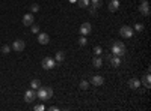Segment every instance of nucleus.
Instances as JSON below:
<instances>
[{
  "label": "nucleus",
  "instance_id": "obj_1",
  "mask_svg": "<svg viewBox=\"0 0 151 111\" xmlns=\"http://www.w3.org/2000/svg\"><path fill=\"white\" fill-rule=\"evenodd\" d=\"M36 98L40 101H47L50 99V98L53 96V89L52 87H40V89H36Z\"/></svg>",
  "mask_w": 151,
  "mask_h": 111
},
{
  "label": "nucleus",
  "instance_id": "obj_2",
  "mask_svg": "<svg viewBox=\"0 0 151 111\" xmlns=\"http://www.w3.org/2000/svg\"><path fill=\"white\" fill-rule=\"evenodd\" d=\"M112 54L122 57V56L125 54V45H124L121 41H115V42L112 44Z\"/></svg>",
  "mask_w": 151,
  "mask_h": 111
},
{
  "label": "nucleus",
  "instance_id": "obj_3",
  "mask_svg": "<svg viewBox=\"0 0 151 111\" xmlns=\"http://www.w3.org/2000/svg\"><path fill=\"white\" fill-rule=\"evenodd\" d=\"M119 35L122 36L124 39H130V38H133L134 30H133V27H130V26H122V27L119 29Z\"/></svg>",
  "mask_w": 151,
  "mask_h": 111
},
{
  "label": "nucleus",
  "instance_id": "obj_4",
  "mask_svg": "<svg viewBox=\"0 0 151 111\" xmlns=\"http://www.w3.org/2000/svg\"><path fill=\"white\" fill-rule=\"evenodd\" d=\"M41 65H42V68H44V69H47V71H48V69H53L58 63H56V60H55V59H52V57H44V59H42V62H41Z\"/></svg>",
  "mask_w": 151,
  "mask_h": 111
},
{
  "label": "nucleus",
  "instance_id": "obj_5",
  "mask_svg": "<svg viewBox=\"0 0 151 111\" xmlns=\"http://www.w3.org/2000/svg\"><path fill=\"white\" fill-rule=\"evenodd\" d=\"M11 48H12L15 53H21L24 48H26V44H24V41H21V39H17V41H14V44H12Z\"/></svg>",
  "mask_w": 151,
  "mask_h": 111
},
{
  "label": "nucleus",
  "instance_id": "obj_6",
  "mask_svg": "<svg viewBox=\"0 0 151 111\" xmlns=\"http://www.w3.org/2000/svg\"><path fill=\"white\" fill-rule=\"evenodd\" d=\"M139 12L144 15V17H150V14H151V11H150V5H148V0L147 2H142L141 5H139Z\"/></svg>",
  "mask_w": 151,
  "mask_h": 111
},
{
  "label": "nucleus",
  "instance_id": "obj_7",
  "mask_svg": "<svg viewBox=\"0 0 151 111\" xmlns=\"http://www.w3.org/2000/svg\"><path fill=\"white\" fill-rule=\"evenodd\" d=\"M35 98H36V93H35L33 89H30V90H27L26 93H24V101H26L27 104H32L35 101Z\"/></svg>",
  "mask_w": 151,
  "mask_h": 111
},
{
  "label": "nucleus",
  "instance_id": "obj_8",
  "mask_svg": "<svg viewBox=\"0 0 151 111\" xmlns=\"http://www.w3.org/2000/svg\"><path fill=\"white\" fill-rule=\"evenodd\" d=\"M79 32H80V35H89L92 32L91 23H83L82 26H80V29H79Z\"/></svg>",
  "mask_w": 151,
  "mask_h": 111
},
{
  "label": "nucleus",
  "instance_id": "obj_9",
  "mask_svg": "<svg viewBox=\"0 0 151 111\" xmlns=\"http://www.w3.org/2000/svg\"><path fill=\"white\" fill-rule=\"evenodd\" d=\"M141 80L139 78H132V80H129V87L130 89H133V90H137V89H141Z\"/></svg>",
  "mask_w": 151,
  "mask_h": 111
},
{
  "label": "nucleus",
  "instance_id": "obj_10",
  "mask_svg": "<svg viewBox=\"0 0 151 111\" xmlns=\"http://www.w3.org/2000/svg\"><path fill=\"white\" fill-rule=\"evenodd\" d=\"M33 20H35L33 14H32V12H29V14H26V15L23 17V24L29 27V26H32V24H33Z\"/></svg>",
  "mask_w": 151,
  "mask_h": 111
},
{
  "label": "nucleus",
  "instance_id": "obj_11",
  "mask_svg": "<svg viewBox=\"0 0 151 111\" xmlns=\"http://www.w3.org/2000/svg\"><path fill=\"white\" fill-rule=\"evenodd\" d=\"M38 42H40L41 45H47L50 42V36L47 33H40L38 35Z\"/></svg>",
  "mask_w": 151,
  "mask_h": 111
},
{
  "label": "nucleus",
  "instance_id": "obj_12",
  "mask_svg": "<svg viewBox=\"0 0 151 111\" xmlns=\"http://www.w3.org/2000/svg\"><path fill=\"white\" fill-rule=\"evenodd\" d=\"M91 83L94 86H103L104 84V78L101 75H94V77H91Z\"/></svg>",
  "mask_w": 151,
  "mask_h": 111
},
{
  "label": "nucleus",
  "instance_id": "obj_13",
  "mask_svg": "<svg viewBox=\"0 0 151 111\" xmlns=\"http://www.w3.org/2000/svg\"><path fill=\"white\" fill-rule=\"evenodd\" d=\"M118 9H119V0H110L109 11H110V12H116Z\"/></svg>",
  "mask_w": 151,
  "mask_h": 111
},
{
  "label": "nucleus",
  "instance_id": "obj_14",
  "mask_svg": "<svg viewBox=\"0 0 151 111\" xmlns=\"http://www.w3.org/2000/svg\"><path fill=\"white\" fill-rule=\"evenodd\" d=\"M142 83H144V86L147 89H150V86H151V75H150V71L144 75V78H142Z\"/></svg>",
  "mask_w": 151,
  "mask_h": 111
},
{
  "label": "nucleus",
  "instance_id": "obj_15",
  "mask_svg": "<svg viewBox=\"0 0 151 111\" xmlns=\"http://www.w3.org/2000/svg\"><path fill=\"white\" fill-rule=\"evenodd\" d=\"M92 65H94V68H101L103 66V59L100 56H95L92 59Z\"/></svg>",
  "mask_w": 151,
  "mask_h": 111
},
{
  "label": "nucleus",
  "instance_id": "obj_16",
  "mask_svg": "<svg viewBox=\"0 0 151 111\" xmlns=\"http://www.w3.org/2000/svg\"><path fill=\"white\" fill-rule=\"evenodd\" d=\"M110 63H112V66H113V68H118V66L121 65V57H119V56H112Z\"/></svg>",
  "mask_w": 151,
  "mask_h": 111
},
{
  "label": "nucleus",
  "instance_id": "obj_17",
  "mask_svg": "<svg viewBox=\"0 0 151 111\" xmlns=\"http://www.w3.org/2000/svg\"><path fill=\"white\" fill-rule=\"evenodd\" d=\"M55 60H56V63H62V62L65 60V53L64 51H58L56 56H55Z\"/></svg>",
  "mask_w": 151,
  "mask_h": 111
},
{
  "label": "nucleus",
  "instance_id": "obj_18",
  "mask_svg": "<svg viewBox=\"0 0 151 111\" xmlns=\"http://www.w3.org/2000/svg\"><path fill=\"white\" fill-rule=\"evenodd\" d=\"M40 87H41V81L40 80H32L30 81V89L35 90V89H40Z\"/></svg>",
  "mask_w": 151,
  "mask_h": 111
},
{
  "label": "nucleus",
  "instance_id": "obj_19",
  "mask_svg": "<svg viewBox=\"0 0 151 111\" xmlns=\"http://www.w3.org/2000/svg\"><path fill=\"white\" fill-rule=\"evenodd\" d=\"M76 3H79L80 8H88V6L91 5V0H77Z\"/></svg>",
  "mask_w": 151,
  "mask_h": 111
},
{
  "label": "nucleus",
  "instance_id": "obj_20",
  "mask_svg": "<svg viewBox=\"0 0 151 111\" xmlns=\"http://www.w3.org/2000/svg\"><path fill=\"white\" fill-rule=\"evenodd\" d=\"M91 6H94L95 9L103 6V0H91Z\"/></svg>",
  "mask_w": 151,
  "mask_h": 111
},
{
  "label": "nucleus",
  "instance_id": "obj_21",
  "mask_svg": "<svg viewBox=\"0 0 151 111\" xmlns=\"http://www.w3.org/2000/svg\"><path fill=\"white\" fill-rule=\"evenodd\" d=\"M79 86H80V89H82V90H88V89H89V83H88L86 80H82Z\"/></svg>",
  "mask_w": 151,
  "mask_h": 111
},
{
  "label": "nucleus",
  "instance_id": "obj_22",
  "mask_svg": "<svg viewBox=\"0 0 151 111\" xmlns=\"http://www.w3.org/2000/svg\"><path fill=\"white\" fill-rule=\"evenodd\" d=\"M133 30H134V32H142V30H144V24H141V23H137V24H134V27H133Z\"/></svg>",
  "mask_w": 151,
  "mask_h": 111
},
{
  "label": "nucleus",
  "instance_id": "obj_23",
  "mask_svg": "<svg viewBox=\"0 0 151 111\" xmlns=\"http://www.w3.org/2000/svg\"><path fill=\"white\" fill-rule=\"evenodd\" d=\"M101 53H103V48L101 47H98V45L94 47V54L95 56H101Z\"/></svg>",
  "mask_w": 151,
  "mask_h": 111
},
{
  "label": "nucleus",
  "instance_id": "obj_24",
  "mask_svg": "<svg viewBox=\"0 0 151 111\" xmlns=\"http://www.w3.org/2000/svg\"><path fill=\"white\" fill-rule=\"evenodd\" d=\"M86 44H88V39H86L85 36L82 35V36H80V39H79V45H80V47H85Z\"/></svg>",
  "mask_w": 151,
  "mask_h": 111
},
{
  "label": "nucleus",
  "instance_id": "obj_25",
  "mask_svg": "<svg viewBox=\"0 0 151 111\" xmlns=\"http://www.w3.org/2000/svg\"><path fill=\"white\" fill-rule=\"evenodd\" d=\"M38 11H40V5H36V3L30 5V12L32 14H35V12H38Z\"/></svg>",
  "mask_w": 151,
  "mask_h": 111
},
{
  "label": "nucleus",
  "instance_id": "obj_26",
  "mask_svg": "<svg viewBox=\"0 0 151 111\" xmlns=\"http://www.w3.org/2000/svg\"><path fill=\"white\" fill-rule=\"evenodd\" d=\"M11 50H12V48H11L9 45H3V47H2V53H3V54H9Z\"/></svg>",
  "mask_w": 151,
  "mask_h": 111
},
{
  "label": "nucleus",
  "instance_id": "obj_27",
  "mask_svg": "<svg viewBox=\"0 0 151 111\" xmlns=\"http://www.w3.org/2000/svg\"><path fill=\"white\" fill-rule=\"evenodd\" d=\"M32 29V33H40V26H36V24H32V26H30Z\"/></svg>",
  "mask_w": 151,
  "mask_h": 111
},
{
  "label": "nucleus",
  "instance_id": "obj_28",
  "mask_svg": "<svg viewBox=\"0 0 151 111\" xmlns=\"http://www.w3.org/2000/svg\"><path fill=\"white\" fill-rule=\"evenodd\" d=\"M33 110H35V111H44V110H45V107L40 104V105H35V107H33Z\"/></svg>",
  "mask_w": 151,
  "mask_h": 111
},
{
  "label": "nucleus",
  "instance_id": "obj_29",
  "mask_svg": "<svg viewBox=\"0 0 151 111\" xmlns=\"http://www.w3.org/2000/svg\"><path fill=\"white\" fill-rule=\"evenodd\" d=\"M88 8H89V14L95 17V15H97V9H95L94 6H88Z\"/></svg>",
  "mask_w": 151,
  "mask_h": 111
},
{
  "label": "nucleus",
  "instance_id": "obj_30",
  "mask_svg": "<svg viewBox=\"0 0 151 111\" xmlns=\"http://www.w3.org/2000/svg\"><path fill=\"white\" fill-rule=\"evenodd\" d=\"M48 110H50V111H56V110H59V108H58V107H56V105H53V107H50V108H48Z\"/></svg>",
  "mask_w": 151,
  "mask_h": 111
},
{
  "label": "nucleus",
  "instance_id": "obj_31",
  "mask_svg": "<svg viewBox=\"0 0 151 111\" xmlns=\"http://www.w3.org/2000/svg\"><path fill=\"white\" fill-rule=\"evenodd\" d=\"M112 56H113V54H107V56H106V60H107V62H110V59H112Z\"/></svg>",
  "mask_w": 151,
  "mask_h": 111
},
{
  "label": "nucleus",
  "instance_id": "obj_32",
  "mask_svg": "<svg viewBox=\"0 0 151 111\" xmlns=\"http://www.w3.org/2000/svg\"><path fill=\"white\" fill-rule=\"evenodd\" d=\"M70 2H71V3H76V2H77V0H70Z\"/></svg>",
  "mask_w": 151,
  "mask_h": 111
},
{
  "label": "nucleus",
  "instance_id": "obj_33",
  "mask_svg": "<svg viewBox=\"0 0 151 111\" xmlns=\"http://www.w3.org/2000/svg\"><path fill=\"white\" fill-rule=\"evenodd\" d=\"M141 2H147V0H141Z\"/></svg>",
  "mask_w": 151,
  "mask_h": 111
}]
</instances>
